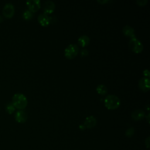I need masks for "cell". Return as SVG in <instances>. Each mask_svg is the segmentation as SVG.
Listing matches in <instances>:
<instances>
[{
  "label": "cell",
  "instance_id": "obj_1",
  "mask_svg": "<svg viewBox=\"0 0 150 150\" xmlns=\"http://www.w3.org/2000/svg\"><path fill=\"white\" fill-rule=\"evenodd\" d=\"M12 103L15 108L22 110L27 106L28 100L24 94L22 93H16L12 97Z\"/></svg>",
  "mask_w": 150,
  "mask_h": 150
},
{
  "label": "cell",
  "instance_id": "obj_2",
  "mask_svg": "<svg viewBox=\"0 0 150 150\" xmlns=\"http://www.w3.org/2000/svg\"><path fill=\"white\" fill-rule=\"evenodd\" d=\"M104 105L109 110L118 108L121 104V100L119 97L114 94H108L104 99Z\"/></svg>",
  "mask_w": 150,
  "mask_h": 150
},
{
  "label": "cell",
  "instance_id": "obj_3",
  "mask_svg": "<svg viewBox=\"0 0 150 150\" xmlns=\"http://www.w3.org/2000/svg\"><path fill=\"white\" fill-rule=\"evenodd\" d=\"M128 45L131 50L135 53H141L144 49L142 43L136 37V36L130 38Z\"/></svg>",
  "mask_w": 150,
  "mask_h": 150
},
{
  "label": "cell",
  "instance_id": "obj_4",
  "mask_svg": "<svg viewBox=\"0 0 150 150\" xmlns=\"http://www.w3.org/2000/svg\"><path fill=\"white\" fill-rule=\"evenodd\" d=\"M79 53V47L75 43L69 45L64 50V54L66 57L68 59H73Z\"/></svg>",
  "mask_w": 150,
  "mask_h": 150
},
{
  "label": "cell",
  "instance_id": "obj_5",
  "mask_svg": "<svg viewBox=\"0 0 150 150\" xmlns=\"http://www.w3.org/2000/svg\"><path fill=\"white\" fill-rule=\"evenodd\" d=\"M15 13V7L10 2L6 3L3 9H2V14L3 15L7 18H12Z\"/></svg>",
  "mask_w": 150,
  "mask_h": 150
},
{
  "label": "cell",
  "instance_id": "obj_6",
  "mask_svg": "<svg viewBox=\"0 0 150 150\" xmlns=\"http://www.w3.org/2000/svg\"><path fill=\"white\" fill-rule=\"evenodd\" d=\"M27 6L30 11L35 12L41 7V2L40 0H28L26 2Z\"/></svg>",
  "mask_w": 150,
  "mask_h": 150
},
{
  "label": "cell",
  "instance_id": "obj_7",
  "mask_svg": "<svg viewBox=\"0 0 150 150\" xmlns=\"http://www.w3.org/2000/svg\"><path fill=\"white\" fill-rule=\"evenodd\" d=\"M138 86L139 88L144 92H146L149 91L150 88L149 78L145 77H143L141 78L138 81Z\"/></svg>",
  "mask_w": 150,
  "mask_h": 150
},
{
  "label": "cell",
  "instance_id": "obj_8",
  "mask_svg": "<svg viewBox=\"0 0 150 150\" xmlns=\"http://www.w3.org/2000/svg\"><path fill=\"white\" fill-rule=\"evenodd\" d=\"M55 4L53 1L47 0L46 1L43 5V13L46 14H50L52 13L55 9Z\"/></svg>",
  "mask_w": 150,
  "mask_h": 150
},
{
  "label": "cell",
  "instance_id": "obj_9",
  "mask_svg": "<svg viewBox=\"0 0 150 150\" xmlns=\"http://www.w3.org/2000/svg\"><path fill=\"white\" fill-rule=\"evenodd\" d=\"M15 119L19 123H24L28 119V115L24 111L19 110L15 112Z\"/></svg>",
  "mask_w": 150,
  "mask_h": 150
},
{
  "label": "cell",
  "instance_id": "obj_10",
  "mask_svg": "<svg viewBox=\"0 0 150 150\" xmlns=\"http://www.w3.org/2000/svg\"><path fill=\"white\" fill-rule=\"evenodd\" d=\"M38 22L43 26H47L50 23V18L48 15L45 13H40L38 16Z\"/></svg>",
  "mask_w": 150,
  "mask_h": 150
},
{
  "label": "cell",
  "instance_id": "obj_11",
  "mask_svg": "<svg viewBox=\"0 0 150 150\" xmlns=\"http://www.w3.org/2000/svg\"><path fill=\"white\" fill-rule=\"evenodd\" d=\"M131 116L134 120L138 121L143 119L145 116V114L144 111H143L142 110L136 109L132 112Z\"/></svg>",
  "mask_w": 150,
  "mask_h": 150
},
{
  "label": "cell",
  "instance_id": "obj_12",
  "mask_svg": "<svg viewBox=\"0 0 150 150\" xmlns=\"http://www.w3.org/2000/svg\"><path fill=\"white\" fill-rule=\"evenodd\" d=\"M97 123V120L93 115H90L86 118L84 121V125L86 128H91L94 127Z\"/></svg>",
  "mask_w": 150,
  "mask_h": 150
},
{
  "label": "cell",
  "instance_id": "obj_13",
  "mask_svg": "<svg viewBox=\"0 0 150 150\" xmlns=\"http://www.w3.org/2000/svg\"><path fill=\"white\" fill-rule=\"evenodd\" d=\"M122 31V33H124V35H125V36H128L129 38L135 36L134 29L129 25H125L123 27Z\"/></svg>",
  "mask_w": 150,
  "mask_h": 150
},
{
  "label": "cell",
  "instance_id": "obj_14",
  "mask_svg": "<svg viewBox=\"0 0 150 150\" xmlns=\"http://www.w3.org/2000/svg\"><path fill=\"white\" fill-rule=\"evenodd\" d=\"M90 41V38L86 35H83L80 36L77 40L78 43L81 47H85L87 46L89 44Z\"/></svg>",
  "mask_w": 150,
  "mask_h": 150
},
{
  "label": "cell",
  "instance_id": "obj_15",
  "mask_svg": "<svg viewBox=\"0 0 150 150\" xmlns=\"http://www.w3.org/2000/svg\"><path fill=\"white\" fill-rule=\"evenodd\" d=\"M96 91L98 94L101 95H105L108 92V88L104 84H100L97 86Z\"/></svg>",
  "mask_w": 150,
  "mask_h": 150
},
{
  "label": "cell",
  "instance_id": "obj_16",
  "mask_svg": "<svg viewBox=\"0 0 150 150\" xmlns=\"http://www.w3.org/2000/svg\"><path fill=\"white\" fill-rule=\"evenodd\" d=\"M22 16H23V18L25 20H30L33 18V12L30 11L29 9H26L23 12Z\"/></svg>",
  "mask_w": 150,
  "mask_h": 150
},
{
  "label": "cell",
  "instance_id": "obj_17",
  "mask_svg": "<svg viewBox=\"0 0 150 150\" xmlns=\"http://www.w3.org/2000/svg\"><path fill=\"white\" fill-rule=\"evenodd\" d=\"M5 110L8 114H11L15 111V107L13 106L12 103H8L5 106Z\"/></svg>",
  "mask_w": 150,
  "mask_h": 150
},
{
  "label": "cell",
  "instance_id": "obj_18",
  "mask_svg": "<svg viewBox=\"0 0 150 150\" xmlns=\"http://www.w3.org/2000/svg\"><path fill=\"white\" fill-rule=\"evenodd\" d=\"M134 128L133 127H130L129 128H128L127 131H126V132H125V135H126V136H127V137H131V136H132L133 135V134H134Z\"/></svg>",
  "mask_w": 150,
  "mask_h": 150
},
{
  "label": "cell",
  "instance_id": "obj_19",
  "mask_svg": "<svg viewBox=\"0 0 150 150\" xmlns=\"http://www.w3.org/2000/svg\"><path fill=\"white\" fill-rule=\"evenodd\" d=\"M148 0H137L136 1V3L139 6H144L148 3Z\"/></svg>",
  "mask_w": 150,
  "mask_h": 150
},
{
  "label": "cell",
  "instance_id": "obj_20",
  "mask_svg": "<svg viewBox=\"0 0 150 150\" xmlns=\"http://www.w3.org/2000/svg\"><path fill=\"white\" fill-rule=\"evenodd\" d=\"M143 74L144 75V76L145 77H148V78H149V76H150V73H149V71L148 69H144L143 70V72H142Z\"/></svg>",
  "mask_w": 150,
  "mask_h": 150
},
{
  "label": "cell",
  "instance_id": "obj_21",
  "mask_svg": "<svg viewBox=\"0 0 150 150\" xmlns=\"http://www.w3.org/2000/svg\"><path fill=\"white\" fill-rule=\"evenodd\" d=\"M97 2L101 4H105L106 3L110 2L111 1L110 0H97Z\"/></svg>",
  "mask_w": 150,
  "mask_h": 150
},
{
  "label": "cell",
  "instance_id": "obj_22",
  "mask_svg": "<svg viewBox=\"0 0 150 150\" xmlns=\"http://www.w3.org/2000/svg\"><path fill=\"white\" fill-rule=\"evenodd\" d=\"M88 54V52L87 49H83L81 50V54L82 56H87Z\"/></svg>",
  "mask_w": 150,
  "mask_h": 150
},
{
  "label": "cell",
  "instance_id": "obj_23",
  "mask_svg": "<svg viewBox=\"0 0 150 150\" xmlns=\"http://www.w3.org/2000/svg\"><path fill=\"white\" fill-rule=\"evenodd\" d=\"M79 128H80L81 129H84L86 128V127L84 126V124H81V125H80L79 126Z\"/></svg>",
  "mask_w": 150,
  "mask_h": 150
},
{
  "label": "cell",
  "instance_id": "obj_24",
  "mask_svg": "<svg viewBox=\"0 0 150 150\" xmlns=\"http://www.w3.org/2000/svg\"><path fill=\"white\" fill-rule=\"evenodd\" d=\"M149 115H150V114H149V113H148V115L146 116H145L146 117V118H147V121H148V122H149Z\"/></svg>",
  "mask_w": 150,
  "mask_h": 150
},
{
  "label": "cell",
  "instance_id": "obj_25",
  "mask_svg": "<svg viewBox=\"0 0 150 150\" xmlns=\"http://www.w3.org/2000/svg\"><path fill=\"white\" fill-rule=\"evenodd\" d=\"M2 21H3V18H2V17L0 15V23L2 22Z\"/></svg>",
  "mask_w": 150,
  "mask_h": 150
},
{
  "label": "cell",
  "instance_id": "obj_26",
  "mask_svg": "<svg viewBox=\"0 0 150 150\" xmlns=\"http://www.w3.org/2000/svg\"><path fill=\"white\" fill-rule=\"evenodd\" d=\"M146 106H147V108H147V110H149V104H148Z\"/></svg>",
  "mask_w": 150,
  "mask_h": 150
}]
</instances>
